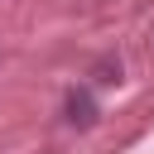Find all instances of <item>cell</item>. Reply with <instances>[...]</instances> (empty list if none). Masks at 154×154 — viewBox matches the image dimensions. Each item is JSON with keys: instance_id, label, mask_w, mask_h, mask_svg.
<instances>
[{"instance_id": "cell-1", "label": "cell", "mask_w": 154, "mask_h": 154, "mask_svg": "<svg viewBox=\"0 0 154 154\" xmlns=\"http://www.w3.org/2000/svg\"><path fill=\"white\" fill-rule=\"evenodd\" d=\"M67 120H72V125H91V120H96V106H91L87 91H72V96H67Z\"/></svg>"}]
</instances>
